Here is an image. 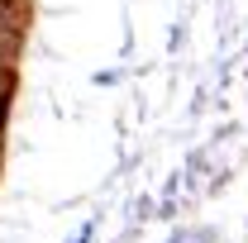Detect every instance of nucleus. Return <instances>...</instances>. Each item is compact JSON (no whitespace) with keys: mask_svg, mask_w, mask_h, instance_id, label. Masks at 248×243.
Segmentation results:
<instances>
[{"mask_svg":"<svg viewBox=\"0 0 248 243\" xmlns=\"http://www.w3.org/2000/svg\"><path fill=\"white\" fill-rule=\"evenodd\" d=\"M5 95H10V72H5V62H0V105H5Z\"/></svg>","mask_w":248,"mask_h":243,"instance_id":"nucleus-2","label":"nucleus"},{"mask_svg":"<svg viewBox=\"0 0 248 243\" xmlns=\"http://www.w3.org/2000/svg\"><path fill=\"white\" fill-rule=\"evenodd\" d=\"M0 33L15 38V10H10V0H0Z\"/></svg>","mask_w":248,"mask_h":243,"instance_id":"nucleus-1","label":"nucleus"}]
</instances>
